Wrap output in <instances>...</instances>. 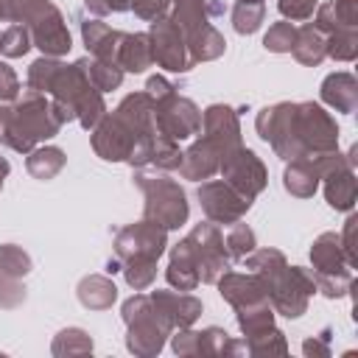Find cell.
<instances>
[{"instance_id": "6da1fadb", "label": "cell", "mask_w": 358, "mask_h": 358, "mask_svg": "<svg viewBox=\"0 0 358 358\" xmlns=\"http://www.w3.org/2000/svg\"><path fill=\"white\" fill-rule=\"evenodd\" d=\"M243 260L252 268V274L260 277L274 313L296 319L308 310V299L316 294L313 268L288 266L280 249H255Z\"/></svg>"}, {"instance_id": "7a4b0ae2", "label": "cell", "mask_w": 358, "mask_h": 358, "mask_svg": "<svg viewBox=\"0 0 358 358\" xmlns=\"http://www.w3.org/2000/svg\"><path fill=\"white\" fill-rule=\"evenodd\" d=\"M64 126L50 95L28 92L17 103H0V143L11 151L28 154L39 143L59 134Z\"/></svg>"}, {"instance_id": "3957f363", "label": "cell", "mask_w": 358, "mask_h": 358, "mask_svg": "<svg viewBox=\"0 0 358 358\" xmlns=\"http://www.w3.org/2000/svg\"><path fill=\"white\" fill-rule=\"evenodd\" d=\"M134 185L143 190L145 196V204H143V218L159 224L162 229H179L187 215H190V207H187V196L182 190L179 182H173L171 176L159 173V171H137L134 173Z\"/></svg>"}, {"instance_id": "277c9868", "label": "cell", "mask_w": 358, "mask_h": 358, "mask_svg": "<svg viewBox=\"0 0 358 358\" xmlns=\"http://www.w3.org/2000/svg\"><path fill=\"white\" fill-rule=\"evenodd\" d=\"M120 316L126 322V347L129 352L134 355H157L162 347H165V338L173 333L171 322L157 310V305L151 302L148 294H134L123 302L120 308Z\"/></svg>"}, {"instance_id": "5b68a950", "label": "cell", "mask_w": 358, "mask_h": 358, "mask_svg": "<svg viewBox=\"0 0 358 358\" xmlns=\"http://www.w3.org/2000/svg\"><path fill=\"white\" fill-rule=\"evenodd\" d=\"M193 255L196 271H199V282H215L227 268H229V255L224 246V235L218 232V224L204 221L196 224L185 238H182Z\"/></svg>"}, {"instance_id": "8992f818", "label": "cell", "mask_w": 358, "mask_h": 358, "mask_svg": "<svg viewBox=\"0 0 358 358\" xmlns=\"http://www.w3.org/2000/svg\"><path fill=\"white\" fill-rule=\"evenodd\" d=\"M294 129L302 145V154L336 151L338 148V126L336 120L313 101L294 103Z\"/></svg>"}, {"instance_id": "52a82bcc", "label": "cell", "mask_w": 358, "mask_h": 358, "mask_svg": "<svg viewBox=\"0 0 358 358\" xmlns=\"http://www.w3.org/2000/svg\"><path fill=\"white\" fill-rule=\"evenodd\" d=\"M255 126H257V134L274 148L277 157H282V159L302 157V145H299L296 129H294V103L282 101V103H271V106L260 109L255 117Z\"/></svg>"}, {"instance_id": "ba28073f", "label": "cell", "mask_w": 358, "mask_h": 358, "mask_svg": "<svg viewBox=\"0 0 358 358\" xmlns=\"http://www.w3.org/2000/svg\"><path fill=\"white\" fill-rule=\"evenodd\" d=\"M218 173H221V179H224L229 187H235V190H238L243 199H249V201H255V196H257V193L266 187V182H268L266 165H263L260 157H257L252 148H246V145H238V148L227 151L224 159H221Z\"/></svg>"}, {"instance_id": "9c48e42d", "label": "cell", "mask_w": 358, "mask_h": 358, "mask_svg": "<svg viewBox=\"0 0 358 358\" xmlns=\"http://www.w3.org/2000/svg\"><path fill=\"white\" fill-rule=\"evenodd\" d=\"M165 246H168V229H162L159 224H154L148 218L129 224V227L117 229V235H115V257H120V263L159 260Z\"/></svg>"}, {"instance_id": "30bf717a", "label": "cell", "mask_w": 358, "mask_h": 358, "mask_svg": "<svg viewBox=\"0 0 358 358\" xmlns=\"http://www.w3.org/2000/svg\"><path fill=\"white\" fill-rule=\"evenodd\" d=\"M157 134H159V131H157ZM145 137H154V134H140L131 123H126V120L112 109V112H106V115L98 120V126L92 129V148H95V154H98L101 159H106V162H120V159H129L131 148H134L140 140H145Z\"/></svg>"}, {"instance_id": "8fae6325", "label": "cell", "mask_w": 358, "mask_h": 358, "mask_svg": "<svg viewBox=\"0 0 358 358\" xmlns=\"http://www.w3.org/2000/svg\"><path fill=\"white\" fill-rule=\"evenodd\" d=\"M154 123H157V131L171 137V140H187L193 134H199L201 129V112L199 106L179 95L176 90L159 101H154Z\"/></svg>"}, {"instance_id": "7c38bea8", "label": "cell", "mask_w": 358, "mask_h": 358, "mask_svg": "<svg viewBox=\"0 0 358 358\" xmlns=\"http://www.w3.org/2000/svg\"><path fill=\"white\" fill-rule=\"evenodd\" d=\"M148 42H151V56L154 62L168 70V73H185L193 67L190 53H187V42L185 34L179 31V25L171 17L154 20L148 28Z\"/></svg>"}, {"instance_id": "4fadbf2b", "label": "cell", "mask_w": 358, "mask_h": 358, "mask_svg": "<svg viewBox=\"0 0 358 358\" xmlns=\"http://www.w3.org/2000/svg\"><path fill=\"white\" fill-rule=\"evenodd\" d=\"M199 201H201V210L207 215V221L213 224H235L241 221L252 201L243 199L235 187H229L224 179H210V182H201L199 185Z\"/></svg>"}, {"instance_id": "5bb4252c", "label": "cell", "mask_w": 358, "mask_h": 358, "mask_svg": "<svg viewBox=\"0 0 358 358\" xmlns=\"http://www.w3.org/2000/svg\"><path fill=\"white\" fill-rule=\"evenodd\" d=\"M25 28L31 31V42L42 50V56H56L59 59L73 48V39H70V31L64 25V17L50 0L25 22Z\"/></svg>"}, {"instance_id": "9a60e30c", "label": "cell", "mask_w": 358, "mask_h": 358, "mask_svg": "<svg viewBox=\"0 0 358 358\" xmlns=\"http://www.w3.org/2000/svg\"><path fill=\"white\" fill-rule=\"evenodd\" d=\"M207 140H213L221 154L232 151L241 145V126H238V112L227 103H213L201 112V129H199ZM224 159V157H221Z\"/></svg>"}, {"instance_id": "2e32d148", "label": "cell", "mask_w": 358, "mask_h": 358, "mask_svg": "<svg viewBox=\"0 0 358 358\" xmlns=\"http://www.w3.org/2000/svg\"><path fill=\"white\" fill-rule=\"evenodd\" d=\"M324 179V199L333 210H344L350 213L355 207V196H358V182H355V148H350L347 159L341 165H336L330 173L322 176Z\"/></svg>"}, {"instance_id": "e0dca14e", "label": "cell", "mask_w": 358, "mask_h": 358, "mask_svg": "<svg viewBox=\"0 0 358 358\" xmlns=\"http://www.w3.org/2000/svg\"><path fill=\"white\" fill-rule=\"evenodd\" d=\"M151 296V302L157 305V310L171 322V327L173 330H179V327H193L196 324V319L201 316V299H196L193 294H187V291H151L148 294Z\"/></svg>"}, {"instance_id": "ac0fdd59", "label": "cell", "mask_w": 358, "mask_h": 358, "mask_svg": "<svg viewBox=\"0 0 358 358\" xmlns=\"http://www.w3.org/2000/svg\"><path fill=\"white\" fill-rule=\"evenodd\" d=\"M221 148L207 140L204 134L187 148L182 151V162H179V173L185 179H193V182H201V179H210L213 173H218L221 168Z\"/></svg>"}, {"instance_id": "d6986e66", "label": "cell", "mask_w": 358, "mask_h": 358, "mask_svg": "<svg viewBox=\"0 0 358 358\" xmlns=\"http://www.w3.org/2000/svg\"><path fill=\"white\" fill-rule=\"evenodd\" d=\"M218 294L238 310V308H246V305H255V302H263L268 299L266 296V288L260 282L257 274H238V271H224L218 280Z\"/></svg>"}, {"instance_id": "ffe728a7", "label": "cell", "mask_w": 358, "mask_h": 358, "mask_svg": "<svg viewBox=\"0 0 358 358\" xmlns=\"http://www.w3.org/2000/svg\"><path fill=\"white\" fill-rule=\"evenodd\" d=\"M81 36H84V45L92 53V59L115 62L117 59V48H120L126 34L112 28V25H106V22H101V20H87V22H81Z\"/></svg>"}, {"instance_id": "44dd1931", "label": "cell", "mask_w": 358, "mask_h": 358, "mask_svg": "<svg viewBox=\"0 0 358 358\" xmlns=\"http://www.w3.org/2000/svg\"><path fill=\"white\" fill-rule=\"evenodd\" d=\"M324 36L336 31H358V0H330L316 6V22Z\"/></svg>"}, {"instance_id": "7402d4cb", "label": "cell", "mask_w": 358, "mask_h": 358, "mask_svg": "<svg viewBox=\"0 0 358 358\" xmlns=\"http://www.w3.org/2000/svg\"><path fill=\"white\" fill-rule=\"evenodd\" d=\"M322 101L336 112L352 115L358 109V81L352 73H330L322 81Z\"/></svg>"}, {"instance_id": "603a6c76", "label": "cell", "mask_w": 358, "mask_h": 358, "mask_svg": "<svg viewBox=\"0 0 358 358\" xmlns=\"http://www.w3.org/2000/svg\"><path fill=\"white\" fill-rule=\"evenodd\" d=\"M310 263H313V271L319 274H338V271H350V263H347V255L341 249V241L336 232H322L313 246H310Z\"/></svg>"}, {"instance_id": "cb8c5ba5", "label": "cell", "mask_w": 358, "mask_h": 358, "mask_svg": "<svg viewBox=\"0 0 358 358\" xmlns=\"http://www.w3.org/2000/svg\"><path fill=\"white\" fill-rule=\"evenodd\" d=\"M319 171L316 165L308 159V157H296V159H288L285 171H282V185L291 196L296 199H310L319 187Z\"/></svg>"}, {"instance_id": "d4e9b609", "label": "cell", "mask_w": 358, "mask_h": 358, "mask_svg": "<svg viewBox=\"0 0 358 358\" xmlns=\"http://www.w3.org/2000/svg\"><path fill=\"white\" fill-rule=\"evenodd\" d=\"M291 53L299 64H308V67H316L327 59V36L313 25H302L296 28V36H294V45H291Z\"/></svg>"}, {"instance_id": "484cf974", "label": "cell", "mask_w": 358, "mask_h": 358, "mask_svg": "<svg viewBox=\"0 0 358 358\" xmlns=\"http://www.w3.org/2000/svg\"><path fill=\"white\" fill-rule=\"evenodd\" d=\"M115 62H117V67L123 73H145L154 64L148 34H126L120 48H117V59Z\"/></svg>"}, {"instance_id": "4316f807", "label": "cell", "mask_w": 358, "mask_h": 358, "mask_svg": "<svg viewBox=\"0 0 358 358\" xmlns=\"http://www.w3.org/2000/svg\"><path fill=\"white\" fill-rule=\"evenodd\" d=\"M165 277H168V282L176 291H193L199 285V271H196L193 255H190V249H187L185 241H179L173 246L171 260H168V268H165Z\"/></svg>"}, {"instance_id": "83f0119b", "label": "cell", "mask_w": 358, "mask_h": 358, "mask_svg": "<svg viewBox=\"0 0 358 358\" xmlns=\"http://www.w3.org/2000/svg\"><path fill=\"white\" fill-rule=\"evenodd\" d=\"M76 294H78V302L84 308H90V310H106L117 299V288H115V282L106 274H90V277H84L78 282Z\"/></svg>"}, {"instance_id": "f1b7e54d", "label": "cell", "mask_w": 358, "mask_h": 358, "mask_svg": "<svg viewBox=\"0 0 358 358\" xmlns=\"http://www.w3.org/2000/svg\"><path fill=\"white\" fill-rule=\"evenodd\" d=\"M64 162H67V157H64L62 148H56V145H36L34 151H28L25 168H28V173L34 179L48 182V179H53L64 168Z\"/></svg>"}, {"instance_id": "f546056e", "label": "cell", "mask_w": 358, "mask_h": 358, "mask_svg": "<svg viewBox=\"0 0 358 358\" xmlns=\"http://www.w3.org/2000/svg\"><path fill=\"white\" fill-rule=\"evenodd\" d=\"M224 50H227V42H224L221 31H218L213 22H210L207 28H201L196 36L187 39V53H190V62H193V64H196V62H213V59H218Z\"/></svg>"}, {"instance_id": "4dcf8cb0", "label": "cell", "mask_w": 358, "mask_h": 358, "mask_svg": "<svg viewBox=\"0 0 358 358\" xmlns=\"http://www.w3.org/2000/svg\"><path fill=\"white\" fill-rule=\"evenodd\" d=\"M246 352V344H238L227 336V330L221 327H204L199 330V355H210V358H229V355H241Z\"/></svg>"}, {"instance_id": "1f68e13d", "label": "cell", "mask_w": 358, "mask_h": 358, "mask_svg": "<svg viewBox=\"0 0 358 358\" xmlns=\"http://www.w3.org/2000/svg\"><path fill=\"white\" fill-rule=\"evenodd\" d=\"M238 327L243 330V336H255L266 327L274 324V308L268 299L263 302H255V305H246V308H238Z\"/></svg>"}, {"instance_id": "d6a6232c", "label": "cell", "mask_w": 358, "mask_h": 358, "mask_svg": "<svg viewBox=\"0 0 358 358\" xmlns=\"http://www.w3.org/2000/svg\"><path fill=\"white\" fill-rule=\"evenodd\" d=\"M84 62V70L90 76V81L101 90V92H109V90H117L123 84V70L115 64V62H103V59H81Z\"/></svg>"}, {"instance_id": "836d02e7", "label": "cell", "mask_w": 358, "mask_h": 358, "mask_svg": "<svg viewBox=\"0 0 358 358\" xmlns=\"http://www.w3.org/2000/svg\"><path fill=\"white\" fill-rule=\"evenodd\" d=\"M50 352H53L56 358H67V355H87V352H92V338H90L81 327H67V330H62V333L53 338Z\"/></svg>"}, {"instance_id": "e575fe53", "label": "cell", "mask_w": 358, "mask_h": 358, "mask_svg": "<svg viewBox=\"0 0 358 358\" xmlns=\"http://www.w3.org/2000/svg\"><path fill=\"white\" fill-rule=\"evenodd\" d=\"M246 352L249 355H282L288 352V341L282 336V330H277L274 324L255 333V336H246Z\"/></svg>"}, {"instance_id": "d590c367", "label": "cell", "mask_w": 358, "mask_h": 358, "mask_svg": "<svg viewBox=\"0 0 358 358\" xmlns=\"http://www.w3.org/2000/svg\"><path fill=\"white\" fill-rule=\"evenodd\" d=\"M59 67H62V62H59L56 56H42V59H36V62L28 67V90L48 95L50 87H53V78H56Z\"/></svg>"}, {"instance_id": "8d00e7d4", "label": "cell", "mask_w": 358, "mask_h": 358, "mask_svg": "<svg viewBox=\"0 0 358 358\" xmlns=\"http://www.w3.org/2000/svg\"><path fill=\"white\" fill-rule=\"evenodd\" d=\"M224 246H227L229 260H243V257H246L249 252H255V246H257L255 229H252L249 224L235 221V224H232V229H229V232H227V238H224Z\"/></svg>"}, {"instance_id": "74e56055", "label": "cell", "mask_w": 358, "mask_h": 358, "mask_svg": "<svg viewBox=\"0 0 358 358\" xmlns=\"http://www.w3.org/2000/svg\"><path fill=\"white\" fill-rule=\"evenodd\" d=\"M31 31L22 25V22H11L8 28L0 31V53L6 59H17V56H25L31 50Z\"/></svg>"}, {"instance_id": "f35d334b", "label": "cell", "mask_w": 358, "mask_h": 358, "mask_svg": "<svg viewBox=\"0 0 358 358\" xmlns=\"http://www.w3.org/2000/svg\"><path fill=\"white\" fill-rule=\"evenodd\" d=\"M31 271V257L22 246L17 243H3L0 246V274L6 277H25Z\"/></svg>"}, {"instance_id": "ab89813d", "label": "cell", "mask_w": 358, "mask_h": 358, "mask_svg": "<svg viewBox=\"0 0 358 358\" xmlns=\"http://www.w3.org/2000/svg\"><path fill=\"white\" fill-rule=\"evenodd\" d=\"M263 17H266L263 3H241L238 0L232 8V25L238 34H255L263 25Z\"/></svg>"}, {"instance_id": "60d3db41", "label": "cell", "mask_w": 358, "mask_h": 358, "mask_svg": "<svg viewBox=\"0 0 358 358\" xmlns=\"http://www.w3.org/2000/svg\"><path fill=\"white\" fill-rule=\"evenodd\" d=\"M294 36H296V25L288 22V20H280V22H274V25H268V31H266V36H263V45H266V50H271V53H291Z\"/></svg>"}, {"instance_id": "b9f144b4", "label": "cell", "mask_w": 358, "mask_h": 358, "mask_svg": "<svg viewBox=\"0 0 358 358\" xmlns=\"http://www.w3.org/2000/svg\"><path fill=\"white\" fill-rule=\"evenodd\" d=\"M327 56L336 62H352L358 56V31H336L327 36Z\"/></svg>"}, {"instance_id": "7bdbcfd3", "label": "cell", "mask_w": 358, "mask_h": 358, "mask_svg": "<svg viewBox=\"0 0 358 358\" xmlns=\"http://www.w3.org/2000/svg\"><path fill=\"white\" fill-rule=\"evenodd\" d=\"M120 271L134 291H145L157 277V260H126Z\"/></svg>"}, {"instance_id": "ee69618b", "label": "cell", "mask_w": 358, "mask_h": 358, "mask_svg": "<svg viewBox=\"0 0 358 358\" xmlns=\"http://www.w3.org/2000/svg\"><path fill=\"white\" fill-rule=\"evenodd\" d=\"M313 282H316V291L330 296V299H338V296H347L350 288H352V271H338V274H319L313 271Z\"/></svg>"}, {"instance_id": "f6af8a7d", "label": "cell", "mask_w": 358, "mask_h": 358, "mask_svg": "<svg viewBox=\"0 0 358 358\" xmlns=\"http://www.w3.org/2000/svg\"><path fill=\"white\" fill-rule=\"evenodd\" d=\"M319 3L322 0H280L277 8H280V14L288 22H302V20H310L313 17V11H316Z\"/></svg>"}, {"instance_id": "bcb514c9", "label": "cell", "mask_w": 358, "mask_h": 358, "mask_svg": "<svg viewBox=\"0 0 358 358\" xmlns=\"http://www.w3.org/2000/svg\"><path fill=\"white\" fill-rule=\"evenodd\" d=\"M22 302H25V288L20 285V280L0 274V308H17Z\"/></svg>"}, {"instance_id": "7dc6e473", "label": "cell", "mask_w": 358, "mask_h": 358, "mask_svg": "<svg viewBox=\"0 0 358 358\" xmlns=\"http://www.w3.org/2000/svg\"><path fill=\"white\" fill-rule=\"evenodd\" d=\"M171 3H173V0H134L131 11H134L140 20H145V22H154V20H162V17H168V8H171Z\"/></svg>"}, {"instance_id": "c3c4849f", "label": "cell", "mask_w": 358, "mask_h": 358, "mask_svg": "<svg viewBox=\"0 0 358 358\" xmlns=\"http://www.w3.org/2000/svg\"><path fill=\"white\" fill-rule=\"evenodd\" d=\"M355 227H358V215H350V218L344 221V232L338 235V241H341V249H344V255H347L350 268H355V266H358V252H355Z\"/></svg>"}, {"instance_id": "681fc988", "label": "cell", "mask_w": 358, "mask_h": 358, "mask_svg": "<svg viewBox=\"0 0 358 358\" xmlns=\"http://www.w3.org/2000/svg\"><path fill=\"white\" fill-rule=\"evenodd\" d=\"M20 95V81H17V73L6 64V62H0V103H8V101H14Z\"/></svg>"}, {"instance_id": "f907efd6", "label": "cell", "mask_w": 358, "mask_h": 358, "mask_svg": "<svg viewBox=\"0 0 358 358\" xmlns=\"http://www.w3.org/2000/svg\"><path fill=\"white\" fill-rule=\"evenodd\" d=\"M84 6L95 14V17H106L112 11H131L134 0H84Z\"/></svg>"}, {"instance_id": "816d5d0a", "label": "cell", "mask_w": 358, "mask_h": 358, "mask_svg": "<svg viewBox=\"0 0 358 358\" xmlns=\"http://www.w3.org/2000/svg\"><path fill=\"white\" fill-rule=\"evenodd\" d=\"M176 87L168 81V78H162V76H151L148 81H145V92L151 95V101H159V98H165V95H171Z\"/></svg>"}, {"instance_id": "f5cc1de1", "label": "cell", "mask_w": 358, "mask_h": 358, "mask_svg": "<svg viewBox=\"0 0 358 358\" xmlns=\"http://www.w3.org/2000/svg\"><path fill=\"white\" fill-rule=\"evenodd\" d=\"M327 338H330V330H322L319 338H308V341L302 344V352H305V355H330Z\"/></svg>"}, {"instance_id": "db71d44e", "label": "cell", "mask_w": 358, "mask_h": 358, "mask_svg": "<svg viewBox=\"0 0 358 358\" xmlns=\"http://www.w3.org/2000/svg\"><path fill=\"white\" fill-rule=\"evenodd\" d=\"M8 171H11V165H8V159H6L3 154H0V190H3V182H6Z\"/></svg>"}, {"instance_id": "11a10c76", "label": "cell", "mask_w": 358, "mask_h": 358, "mask_svg": "<svg viewBox=\"0 0 358 358\" xmlns=\"http://www.w3.org/2000/svg\"><path fill=\"white\" fill-rule=\"evenodd\" d=\"M241 3H263V0H241Z\"/></svg>"}]
</instances>
